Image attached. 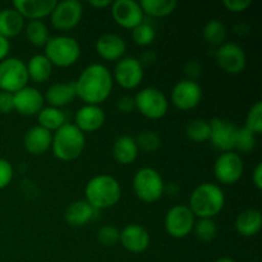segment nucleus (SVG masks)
Here are the masks:
<instances>
[{"label":"nucleus","instance_id":"nucleus-44","mask_svg":"<svg viewBox=\"0 0 262 262\" xmlns=\"http://www.w3.org/2000/svg\"><path fill=\"white\" fill-rule=\"evenodd\" d=\"M252 182L257 189H262V164L258 163L255 166V170L252 174Z\"/></svg>","mask_w":262,"mask_h":262},{"label":"nucleus","instance_id":"nucleus-27","mask_svg":"<svg viewBox=\"0 0 262 262\" xmlns=\"http://www.w3.org/2000/svg\"><path fill=\"white\" fill-rule=\"evenodd\" d=\"M25 28V18L14 9L5 8L0 10V36L5 38L15 37Z\"/></svg>","mask_w":262,"mask_h":262},{"label":"nucleus","instance_id":"nucleus-29","mask_svg":"<svg viewBox=\"0 0 262 262\" xmlns=\"http://www.w3.org/2000/svg\"><path fill=\"white\" fill-rule=\"evenodd\" d=\"M38 125L48 130H58L61 125L67 123L66 113L59 107L46 106L38 112L37 114Z\"/></svg>","mask_w":262,"mask_h":262},{"label":"nucleus","instance_id":"nucleus-35","mask_svg":"<svg viewBox=\"0 0 262 262\" xmlns=\"http://www.w3.org/2000/svg\"><path fill=\"white\" fill-rule=\"evenodd\" d=\"M194 234L202 242H210L214 239L217 234L216 223L212 219H200L194 222Z\"/></svg>","mask_w":262,"mask_h":262},{"label":"nucleus","instance_id":"nucleus-31","mask_svg":"<svg viewBox=\"0 0 262 262\" xmlns=\"http://www.w3.org/2000/svg\"><path fill=\"white\" fill-rule=\"evenodd\" d=\"M26 37L33 46H45L49 37V30L45 23L40 19L30 20L26 26Z\"/></svg>","mask_w":262,"mask_h":262},{"label":"nucleus","instance_id":"nucleus-4","mask_svg":"<svg viewBox=\"0 0 262 262\" xmlns=\"http://www.w3.org/2000/svg\"><path fill=\"white\" fill-rule=\"evenodd\" d=\"M84 143V133L74 123H66L53 135L51 150L59 160L72 161L81 155Z\"/></svg>","mask_w":262,"mask_h":262},{"label":"nucleus","instance_id":"nucleus-23","mask_svg":"<svg viewBox=\"0 0 262 262\" xmlns=\"http://www.w3.org/2000/svg\"><path fill=\"white\" fill-rule=\"evenodd\" d=\"M77 97L76 84L74 81L71 82H56L50 84L46 90V94L43 99L49 102V106L59 107L66 106L71 104Z\"/></svg>","mask_w":262,"mask_h":262},{"label":"nucleus","instance_id":"nucleus-22","mask_svg":"<svg viewBox=\"0 0 262 262\" xmlns=\"http://www.w3.org/2000/svg\"><path fill=\"white\" fill-rule=\"evenodd\" d=\"M53 133L45 129L41 125H35L23 137V146L31 155H42L49 148H51Z\"/></svg>","mask_w":262,"mask_h":262},{"label":"nucleus","instance_id":"nucleus-6","mask_svg":"<svg viewBox=\"0 0 262 262\" xmlns=\"http://www.w3.org/2000/svg\"><path fill=\"white\" fill-rule=\"evenodd\" d=\"M133 191L142 201L155 202L165 192V183L156 169L145 166L133 177Z\"/></svg>","mask_w":262,"mask_h":262},{"label":"nucleus","instance_id":"nucleus-7","mask_svg":"<svg viewBox=\"0 0 262 262\" xmlns=\"http://www.w3.org/2000/svg\"><path fill=\"white\" fill-rule=\"evenodd\" d=\"M136 109L148 119H160L168 113L169 101L164 92L156 87H145L136 94Z\"/></svg>","mask_w":262,"mask_h":262},{"label":"nucleus","instance_id":"nucleus-11","mask_svg":"<svg viewBox=\"0 0 262 262\" xmlns=\"http://www.w3.org/2000/svg\"><path fill=\"white\" fill-rule=\"evenodd\" d=\"M83 7L78 0H63L56 3L51 12V23L60 31H68L76 27L82 19Z\"/></svg>","mask_w":262,"mask_h":262},{"label":"nucleus","instance_id":"nucleus-40","mask_svg":"<svg viewBox=\"0 0 262 262\" xmlns=\"http://www.w3.org/2000/svg\"><path fill=\"white\" fill-rule=\"evenodd\" d=\"M13 174L14 171H13L12 164L5 159L0 158V189L9 186L13 179Z\"/></svg>","mask_w":262,"mask_h":262},{"label":"nucleus","instance_id":"nucleus-47","mask_svg":"<svg viewBox=\"0 0 262 262\" xmlns=\"http://www.w3.org/2000/svg\"><path fill=\"white\" fill-rule=\"evenodd\" d=\"M194 71L201 72V67H200L199 64L196 63V61H189L188 66H187V68H186L187 74H188V76L191 77V78H189V79H193V77H196V74H194Z\"/></svg>","mask_w":262,"mask_h":262},{"label":"nucleus","instance_id":"nucleus-5","mask_svg":"<svg viewBox=\"0 0 262 262\" xmlns=\"http://www.w3.org/2000/svg\"><path fill=\"white\" fill-rule=\"evenodd\" d=\"M43 55L50 60L53 66L71 67L81 56V46L78 41L68 35H59L50 37L45 45Z\"/></svg>","mask_w":262,"mask_h":262},{"label":"nucleus","instance_id":"nucleus-21","mask_svg":"<svg viewBox=\"0 0 262 262\" xmlns=\"http://www.w3.org/2000/svg\"><path fill=\"white\" fill-rule=\"evenodd\" d=\"M56 3V0H14L13 8L23 18L35 20L50 15Z\"/></svg>","mask_w":262,"mask_h":262},{"label":"nucleus","instance_id":"nucleus-24","mask_svg":"<svg viewBox=\"0 0 262 262\" xmlns=\"http://www.w3.org/2000/svg\"><path fill=\"white\" fill-rule=\"evenodd\" d=\"M95 210L86 200H78L68 205L64 212L66 222L72 227H83L95 217Z\"/></svg>","mask_w":262,"mask_h":262},{"label":"nucleus","instance_id":"nucleus-13","mask_svg":"<svg viewBox=\"0 0 262 262\" xmlns=\"http://www.w3.org/2000/svg\"><path fill=\"white\" fill-rule=\"evenodd\" d=\"M202 89L194 79H182L171 90V102L181 110H191L200 104Z\"/></svg>","mask_w":262,"mask_h":262},{"label":"nucleus","instance_id":"nucleus-33","mask_svg":"<svg viewBox=\"0 0 262 262\" xmlns=\"http://www.w3.org/2000/svg\"><path fill=\"white\" fill-rule=\"evenodd\" d=\"M186 135L193 142H205L210 138V123L204 119H193L187 124Z\"/></svg>","mask_w":262,"mask_h":262},{"label":"nucleus","instance_id":"nucleus-36","mask_svg":"<svg viewBox=\"0 0 262 262\" xmlns=\"http://www.w3.org/2000/svg\"><path fill=\"white\" fill-rule=\"evenodd\" d=\"M138 148L146 151V152H155L159 150L161 145V140L159 135L154 130H143L135 138Z\"/></svg>","mask_w":262,"mask_h":262},{"label":"nucleus","instance_id":"nucleus-34","mask_svg":"<svg viewBox=\"0 0 262 262\" xmlns=\"http://www.w3.org/2000/svg\"><path fill=\"white\" fill-rule=\"evenodd\" d=\"M256 143H257V140H256L255 133L251 132L246 127L238 128L237 136H235L234 148H237L242 154H248L255 150Z\"/></svg>","mask_w":262,"mask_h":262},{"label":"nucleus","instance_id":"nucleus-18","mask_svg":"<svg viewBox=\"0 0 262 262\" xmlns=\"http://www.w3.org/2000/svg\"><path fill=\"white\" fill-rule=\"evenodd\" d=\"M119 242L129 252L141 253L150 246V234L142 225L129 224L120 232Z\"/></svg>","mask_w":262,"mask_h":262},{"label":"nucleus","instance_id":"nucleus-43","mask_svg":"<svg viewBox=\"0 0 262 262\" xmlns=\"http://www.w3.org/2000/svg\"><path fill=\"white\" fill-rule=\"evenodd\" d=\"M117 107L120 113H123V114H129V113H132L133 110L136 109L135 99H133L132 96L124 95V96H122L118 99Z\"/></svg>","mask_w":262,"mask_h":262},{"label":"nucleus","instance_id":"nucleus-16","mask_svg":"<svg viewBox=\"0 0 262 262\" xmlns=\"http://www.w3.org/2000/svg\"><path fill=\"white\" fill-rule=\"evenodd\" d=\"M112 14L115 22L124 28L133 30L143 22L145 13L140 3L135 0H115L112 3Z\"/></svg>","mask_w":262,"mask_h":262},{"label":"nucleus","instance_id":"nucleus-19","mask_svg":"<svg viewBox=\"0 0 262 262\" xmlns=\"http://www.w3.org/2000/svg\"><path fill=\"white\" fill-rule=\"evenodd\" d=\"M127 50V43L117 33H105L96 41V51L102 59L109 61L120 60Z\"/></svg>","mask_w":262,"mask_h":262},{"label":"nucleus","instance_id":"nucleus-41","mask_svg":"<svg viewBox=\"0 0 262 262\" xmlns=\"http://www.w3.org/2000/svg\"><path fill=\"white\" fill-rule=\"evenodd\" d=\"M13 110H14L13 94L7 91H0V113L2 114H9Z\"/></svg>","mask_w":262,"mask_h":262},{"label":"nucleus","instance_id":"nucleus-12","mask_svg":"<svg viewBox=\"0 0 262 262\" xmlns=\"http://www.w3.org/2000/svg\"><path fill=\"white\" fill-rule=\"evenodd\" d=\"M215 56L220 68L229 74H239L247 64L245 50L235 42L222 43Z\"/></svg>","mask_w":262,"mask_h":262},{"label":"nucleus","instance_id":"nucleus-26","mask_svg":"<svg viewBox=\"0 0 262 262\" xmlns=\"http://www.w3.org/2000/svg\"><path fill=\"white\" fill-rule=\"evenodd\" d=\"M113 155L117 163L122 165L132 164L138 156V146L136 143L135 137L128 135H123L115 140L113 145Z\"/></svg>","mask_w":262,"mask_h":262},{"label":"nucleus","instance_id":"nucleus-8","mask_svg":"<svg viewBox=\"0 0 262 262\" xmlns=\"http://www.w3.org/2000/svg\"><path fill=\"white\" fill-rule=\"evenodd\" d=\"M27 66L19 58H7L0 61V91L10 94L27 86Z\"/></svg>","mask_w":262,"mask_h":262},{"label":"nucleus","instance_id":"nucleus-46","mask_svg":"<svg viewBox=\"0 0 262 262\" xmlns=\"http://www.w3.org/2000/svg\"><path fill=\"white\" fill-rule=\"evenodd\" d=\"M140 63L143 66H150V64H154V61L156 60V54L154 53V51H145V53L142 54V55L140 56Z\"/></svg>","mask_w":262,"mask_h":262},{"label":"nucleus","instance_id":"nucleus-42","mask_svg":"<svg viewBox=\"0 0 262 262\" xmlns=\"http://www.w3.org/2000/svg\"><path fill=\"white\" fill-rule=\"evenodd\" d=\"M224 7L227 8L228 10L230 12H234V13H239V12H245L252 2L251 0H224L223 2Z\"/></svg>","mask_w":262,"mask_h":262},{"label":"nucleus","instance_id":"nucleus-17","mask_svg":"<svg viewBox=\"0 0 262 262\" xmlns=\"http://www.w3.org/2000/svg\"><path fill=\"white\" fill-rule=\"evenodd\" d=\"M43 95L35 87L26 86L13 94L14 110L27 117L38 114V112L43 107Z\"/></svg>","mask_w":262,"mask_h":262},{"label":"nucleus","instance_id":"nucleus-20","mask_svg":"<svg viewBox=\"0 0 262 262\" xmlns=\"http://www.w3.org/2000/svg\"><path fill=\"white\" fill-rule=\"evenodd\" d=\"M105 112L100 105H83L76 113L74 124L82 132H95L100 129L105 123Z\"/></svg>","mask_w":262,"mask_h":262},{"label":"nucleus","instance_id":"nucleus-3","mask_svg":"<svg viewBox=\"0 0 262 262\" xmlns=\"http://www.w3.org/2000/svg\"><path fill=\"white\" fill-rule=\"evenodd\" d=\"M86 201L95 210L113 207L122 197L120 183L109 174H99L89 181L84 188Z\"/></svg>","mask_w":262,"mask_h":262},{"label":"nucleus","instance_id":"nucleus-10","mask_svg":"<svg viewBox=\"0 0 262 262\" xmlns=\"http://www.w3.org/2000/svg\"><path fill=\"white\" fill-rule=\"evenodd\" d=\"M245 165L243 160L238 154L229 151V152H223L219 155L214 164V174L217 181L222 184H234L242 178Z\"/></svg>","mask_w":262,"mask_h":262},{"label":"nucleus","instance_id":"nucleus-1","mask_svg":"<svg viewBox=\"0 0 262 262\" xmlns=\"http://www.w3.org/2000/svg\"><path fill=\"white\" fill-rule=\"evenodd\" d=\"M113 74L104 64L94 63L83 69L74 81L76 94L89 105H100L109 97L113 90Z\"/></svg>","mask_w":262,"mask_h":262},{"label":"nucleus","instance_id":"nucleus-37","mask_svg":"<svg viewBox=\"0 0 262 262\" xmlns=\"http://www.w3.org/2000/svg\"><path fill=\"white\" fill-rule=\"evenodd\" d=\"M132 37L137 45L140 46H147L155 40L156 32L155 28L148 23L142 22L132 30Z\"/></svg>","mask_w":262,"mask_h":262},{"label":"nucleus","instance_id":"nucleus-30","mask_svg":"<svg viewBox=\"0 0 262 262\" xmlns=\"http://www.w3.org/2000/svg\"><path fill=\"white\" fill-rule=\"evenodd\" d=\"M140 5L143 13L151 17H166L174 12L178 3L176 0H142Z\"/></svg>","mask_w":262,"mask_h":262},{"label":"nucleus","instance_id":"nucleus-45","mask_svg":"<svg viewBox=\"0 0 262 262\" xmlns=\"http://www.w3.org/2000/svg\"><path fill=\"white\" fill-rule=\"evenodd\" d=\"M10 51V42L8 38L0 36V61L7 59L8 54Z\"/></svg>","mask_w":262,"mask_h":262},{"label":"nucleus","instance_id":"nucleus-39","mask_svg":"<svg viewBox=\"0 0 262 262\" xmlns=\"http://www.w3.org/2000/svg\"><path fill=\"white\" fill-rule=\"evenodd\" d=\"M120 232L117 227L114 225H105V227L100 228L97 232V239L102 246L106 247H113L119 242Z\"/></svg>","mask_w":262,"mask_h":262},{"label":"nucleus","instance_id":"nucleus-49","mask_svg":"<svg viewBox=\"0 0 262 262\" xmlns=\"http://www.w3.org/2000/svg\"><path fill=\"white\" fill-rule=\"evenodd\" d=\"M216 262H235V261L230 257H222L219 258V260H216Z\"/></svg>","mask_w":262,"mask_h":262},{"label":"nucleus","instance_id":"nucleus-48","mask_svg":"<svg viewBox=\"0 0 262 262\" xmlns=\"http://www.w3.org/2000/svg\"><path fill=\"white\" fill-rule=\"evenodd\" d=\"M112 0H90L89 4L95 8H106L112 5Z\"/></svg>","mask_w":262,"mask_h":262},{"label":"nucleus","instance_id":"nucleus-2","mask_svg":"<svg viewBox=\"0 0 262 262\" xmlns=\"http://www.w3.org/2000/svg\"><path fill=\"white\" fill-rule=\"evenodd\" d=\"M225 206V194L222 187L214 183H202L189 197V209L200 219H212Z\"/></svg>","mask_w":262,"mask_h":262},{"label":"nucleus","instance_id":"nucleus-38","mask_svg":"<svg viewBox=\"0 0 262 262\" xmlns=\"http://www.w3.org/2000/svg\"><path fill=\"white\" fill-rule=\"evenodd\" d=\"M247 129L255 133L256 136L262 132V102L257 101L251 106L246 117V125Z\"/></svg>","mask_w":262,"mask_h":262},{"label":"nucleus","instance_id":"nucleus-25","mask_svg":"<svg viewBox=\"0 0 262 262\" xmlns=\"http://www.w3.org/2000/svg\"><path fill=\"white\" fill-rule=\"evenodd\" d=\"M262 227V215L258 210L247 209L235 219V230L242 237L250 238L257 234Z\"/></svg>","mask_w":262,"mask_h":262},{"label":"nucleus","instance_id":"nucleus-9","mask_svg":"<svg viewBox=\"0 0 262 262\" xmlns=\"http://www.w3.org/2000/svg\"><path fill=\"white\" fill-rule=\"evenodd\" d=\"M194 215L186 205H177L165 215V230L170 237L181 239L193 230Z\"/></svg>","mask_w":262,"mask_h":262},{"label":"nucleus","instance_id":"nucleus-15","mask_svg":"<svg viewBox=\"0 0 262 262\" xmlns=\"http://www.w3.org/2000/svg\"><path fill=\"white\" fill-rule=\"evenodd\" d=\"M210 138L212 146L223 152H229L234 148L237 129L234 123L223 118H212L210 120Z\"/></svg>","mask_w":262,"mask_h":262},{"label":"nucleus","instance_id":"nucleus-14","mask_svg":"<svg viewBox=\"0 0 262 262\" xmlns=\"http://www.w3.org/2000/svg\"><path fill=\"white\" fill-rule=\"evenodd\" d=\"M113 79H115L123 89H136L140 86L143 79L142 64L140 63L138 58H135V56L122 58L115 66Z\"/></svg>","mask_w":262,"mask_h":262},{"label":"nucleus","instance_id":"nucleus-28","mask_svg":"<svg viewBox=\"0 0 262 262\" xmlns=\"http://www.w3.org/2000/svg\"><path fill=\"white\" fill-rule=\"evenodd\" d=\"M26 66H27L28 78L32 79L36 83L46 82L53 73V64L43 54L33 55Z\"/></svg>","mask_w":262,"mask_h":262},{"label":"nucleus","instance_id":"nucleus-32","mask_svg":"<svg viewBox=\"0 0 262 262\" xmlns=\"http://www.w3.org/2000/svg\"><path fill=\"white\" fill-rule=\"evenodd\" d=\"M205 41L210 45L220 46L227 37V28L219 19H211L205 25L202 31Z\"/></svg>","mask_w":262,"mask_h":262},{"label":"nucleus","instance_id":"nucleus-50","mask_svg":"<svg viewBox=\"0 0 262 262\" xmlns=\"http://www.w3.org/2000/svg\"><path fill=\"white\" fill-rule=\"evenodd\" d=\"M248 262H257V261H248Z\"/></svg>","mask_w":262,"mask_h":262}]
</instances>
